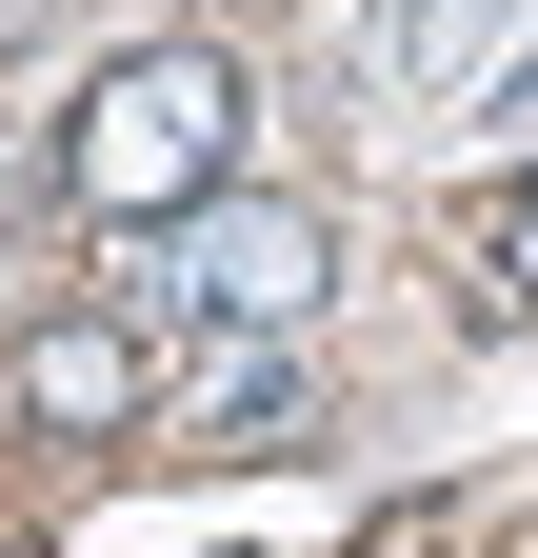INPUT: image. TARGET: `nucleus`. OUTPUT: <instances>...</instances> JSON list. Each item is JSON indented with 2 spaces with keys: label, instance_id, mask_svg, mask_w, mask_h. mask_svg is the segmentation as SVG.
<instances>
[{
  "label": "nucleus",
  "instance_id": "obj_5",
  "mask_svg": "<svg viewBox=\"0 0 538 558\" xmlns=\"http://www.w3.org/2000/svg\"><path fill=\"white\" fill-rule=\"evenodd\" d=\"M199 399H220V418H240V439H280V418H299V379H280V360H259V339H240V360H220V379H199Z\"/></svg>",
  "mask_w": 538,
  "mask_h": 558
},
{
  "label": "nucleus",
  "instance_id": "obj_7",
  "mask_svg": "<svg viewBox=\"0 0 538 558\" xmlns=\"http://www.w3.org/2000/svg\"><path fill=\"white\" fill-rule=\"evenodd\" d=\"M499 100H518V120H538V60H518V81H499Z\"/></svg>",
  "mask_w": 538,
  "mask_h": 558
},
{
  "label": "nucleus",
  "instance_id": "obj_2",
  "mask_svg": "<svg viewBox=\"0 0 538 558\" xmlns=\"http://www.w3.org/2000/svg\"><path fill=\"white\" fill-rule=\"evenodd\" d=\"M319 279H340V240H319L299 199H240V180H220V199L180 220L160 300H180L199 339H220V319H240V339H299V319H319Z\"/></svg>",
  "mask_w": 538,
  "mask_h": 558
},
{
  "label": "nucleus",
  "instance_id": "obj_6",
  "mask_svg": "<svg viewBox=\"0 0 538 558\" xmlns=\"http://www.w3.org/2000/svg\"><path fill=\"white\" fill-rule=\"evenodd\" d=\"M499 259H518V300H538V180H518V240H499Z\"/></svg>",
  "mask_w": 538,
  "mask_h": 558
},
{
  "label": "nucleus",
  "instance_id": "obj_3",
  "mask_svg": "<svg viewBox=\"0 0 538 558\" xmlns=\"http://www.w3.org/2000/svg\"><path fill=\"white\" fill-rule=\"evenodd\" d=\"M538 60V0H359V81L379 100H499Z\"/></svg>",
  "mask_w": 538,
  "mask_h": 558
},
{
  "label": "nucleus",
  "instance_id": "obj_4",
  "mask_svg": "<svg viewBox=\"0 0 538 558\" xmlns=\"http://www.w3.org/2000/svg\"><path fill=\"white\" fill-rule=\"evenodd\" d=\"M21 418L40 439H120V418H140V339L120 319H40L21 339Z\"/></svg>",
  "mask_w": 538,
  "mask_h": 558
},
{
  "label": "nucleus",
  "instance_id": "obj_1",
  "mask_svg": "<svg viewBox=\"0 0 538 558\" xmlns=\"http://www.w3.org/2000/svg\"><path fill=\"white\" fill-rule=\"evenodd\" d=\"M240 60L220 40H140V60H100L81 81V140H60V199L81 220H120V240H160V220H199V199L240 180Z\"/></svg>",
  "mask_w": 538,
  "mask_h": 558
},
{
  "label": "nucleus",
  "instance_id": "obj_8",
  "mask_svg": "<svg viewBox=\"0 0 538 558\" xmlns=\"http://www.w3.org/2000/svg\"><path fill=\"white\" fill-rule=\"evenodd\" d=\"M0 21H40V0H0Z\"/></svg>",
  "mask_w": 538,
  "mask_h": 558
}]
</instances>
